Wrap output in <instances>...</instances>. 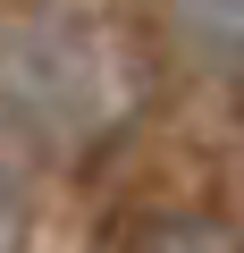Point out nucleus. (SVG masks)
I'll return each instance as SVG.
<instances>
[{
	"mask_svg": "<svg viewBox=\"0 0 244 253\" xmlns=\"http://www.w3.org/2000/svg\"><path fill=\"white\" fill-rule=\"evenodd\" d=\"M0 253H26V177L0 169Z\"/></svg>",
	"mask_w": 244,
	"mask_h": 253,
	"instance_id": "20e7f679",
	"label": "nucleus"
},
{
	"mask_svg": "<svg viewBox=\"0 0 244 253\" xmlns=\"http://www.w3.org/2000/svg\"><path fill=\"white\" fill-rule=\"evenodd\" d=\"M109 126V59L59 0H0V169L76 161Z\"/></svg>",
	"mask_w": 244,
	"mask_h": 253,
	"instance_id": "f257e3e1",
	"label": "nucleus"
},
{
	"mask_svg": "<svg viewBox=\"0 0 244 253\" xmlns=\"http://www.w3.org/2000/svg\"><path fill=\"white\" fill-rule=\"evenodd\" d=\"M93 253H244L219 211H127Z\"/></svg>",
	"mask_w": 244,
	"mask_h": 253,
	"instance_id": "7ed1b4c3",
	"label": "nucleus"
},
{
	"mask_svg": "<svg viewBox=\"0 0 244 253\" xmlns=\"http://www.w3.org/2000/svg\"><path fill=\"white\" fill-rule=\"evenodd\" d=\"M152 26L210 76H244V0H152Z\"/></svg>",
	"mask_w": 244,
	"mask_h": 253,
	"instance_id": "f03ea898",
	"label": "nucleus"
}]
</instances>
